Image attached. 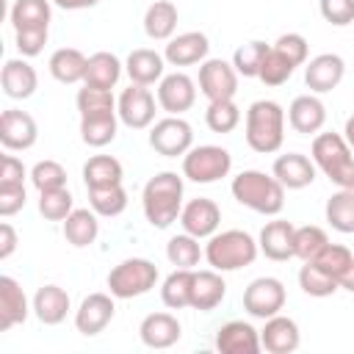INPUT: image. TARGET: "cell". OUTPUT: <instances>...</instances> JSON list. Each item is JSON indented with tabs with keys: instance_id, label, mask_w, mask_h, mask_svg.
I'll use <instances>...</instances> for the list:
<instances>
[{
	"instance_id": "cell-1",
	"label": "cell",
	"mask_w": 354,
	"mask_h": 354,
	"mask_svg": "<svg viewBox=\"0 0 354 354\" xmlns=\"http://www.w3.org/2000/svg\"><path fill=\"white\" fill-rule=\"evenodd\" d=\"M141 207L152 227H171L183 210V177L177 171H158L149 177L141 191Z\"/></svg>"
},
{
	"instance_id": "cell-2",
	"label": "cell",
	"mask_w": 354,
	"mask_h": 354,
	"mask_svg": "<svg viewBox=\"0 0 354 354\" xmlns=\"http://www.w3.org/2000/svg\"><path fill=\"white\" fill-rule=\"evenodd\" d=\"M230 191L238 205L263 216H277L285 207V185L274 174H266L257 169H246L238 177H232Z\"/></svg>"
},
{
	"instance_id": "cell-3",
	"label": "cell",
	"mask_w": 354,
	"mask_h": 354,
	"mask_svg": "<svg viewBox=\"0 0 354 354\" xmlns=\"http://www.w3.org/2000/svg\"><path fill=\"white\" fill-rule=\"evenodd\" d=\"M285 141V111L274 100H257L246 111V144L260 152L271 155Z\"/></svg>"
},
{
	"instance_id": "cell-4",
	"label": "cell",
	"mask_w": 354,
	"mask_h": 354,
	"mask_svg": "<svg viewBox=\"0 0 354 354\" xmlns=\"http://www.w3.org/2000/svg\"><path fill=\"white\" fill-rule=\"evenodd\" d=\"M257 241L243 230H224L207 238L205 243V260L216 271H238L257 260Z\"/></svg>"
},
{
	"instance_id": "cell-5",
	"label": "cell",
	"mask_w": 354,
	"mask_h": 354,
	"mask_svg": "<svg viewBox=\"0 0 354 354\" xmlns=\"http://www.w3.org/2000/svg\"><path fill=\"white\" fill-rule=\"evenodd\" d=\"M310 152L315 166L337 188H354V158H351V147L340 133H315Z\"/></svg>"
},
{
	"instance_id": "cell-6",
	"label": "cell",
	"mask_w": 354,
	"mask_h": 354,
	"mask_svg": "<svg viewBox=\"0 0 354 354\" xmlns=\"http://www.w3.org/2000/svg\"><path fill=\"white\" fill-rule=\"evenodd\" d=\"M158 266L147 257H127L108 274V290L116 299H136L155 288L158 282Z\"/></svg>"
},
{
	"instance_id": "cell-7",
	"label": "cell",
	"mask_w": 354,
	"mask_h": 354,
	"mask_svg": "<svg viewBox=\"0 0 354 354\" xmlns=\"http://www.w3.org/2000/svg\"><path fill=\"white\" fill-rule=\"evenodd\" d=\"M230 169H232V155L216 144L191 147L183 155V177H188L191 183H199V185L218 183L221 177L230 174Z\"/></svg>"
},
{
	"instance_id": "cell-8",
	"label": "cell",
	"mask_w": 354,
	"mask_h": 354,
	"mask_svg": "<svg viewBox=\"0 0 354 354\" xmlns=\"http://www.w3.org/2000/svg\"><path fill=\"white\" fill-rule=\"evenodd\" d=\"M149 147L163 158H183L194 147V130L183 116H163L149 130Z\"/></svg>"
},
{
	"instance_id": "cell-9",
	"label": "cell",
	"mask_w": 354,
	"mask_h": 354,
	"mask_svg": "<svg viewBox=\"0 0 354 354\" xmlns=\"http://www.w3.org/2000/svg\"><path fill=\"white\" fill-rule=\"evenodd\" d=\"M158 97H152V91L147 86H138V83H130L119 100H116V113H119V122L127 124L130 130H144V127H152L155 124V102Z\"/></svg>"
},
{
	"instance_id": "cell-10",
	"label": "cell",
	"mask_w": 354,
	"mask_h": 354,
	"mask_svg": "<svg viewBox=\"0 0 354 354\" xmlns=\"http://www.w3.org/2000/svg\"><path fill=\"white\" fill-rule=\"evenodd\" d=\"M285 307V285L277 277H257L243 290V310L252 318H271Z\"/></svg>"
},
{
	"instance_id": "cell-11",
	"label": "cell",
	"mask_w": 354,
	"mask_h": 354,
	"mask_svg": "<svg viewBox=\"0 0 354 354\" xmlns=\"http://www.w3.org/2000/svg\"><path fill=\"white\" fill-rule=\"evenodd\" d=\"M238 72L224 58H205L199 66V91L216 102V100H232L238 91Z\"/></svg>"
},
{
	"instance_id": "cell-12",
	"label": "cell",
	"mask_w": 354,
	"mask_h": 354,
	"mask_svg": "<svg viewBox=\"0 0 354 354\" xmlns=\"http://www.w3.org/2000/svg\"><path fill=\"white\" fill-rule=\"evenodd\" d=\"M36 138H39V127H36V119L28 111L8 108V111L0 113V144L8 152L30 149L36 144Z\"/></svg>"
},
{
	"instance_id": "cell-13",
	"label": "cell",
	"mask_w": 354,
	"mask_h": 354,
	"mask_svg": "<svg viewBox=\"0 0 354 354\" xmlns=\"http://www.w3.org/2000/svg\"><path fill=\"white\" fill-rule=\"evenodd\" d=\"M113 299H116L113 293H88L75 310V329L86 337L100 335L113 321V313H116Z\"/></svg>"
},
{
	"instance_id": "cell-14",
	"label": "cell",
	"mask_w": 354,
	"mask_h": 354,
	"mask_svg": "<svg viewBox=\"0 0 354 354\" xmlns=\"http://www.w3.org/2000/svg\"><path fill=\"white\" fill-rule=\"evenodd\" d=\"M196 102V83L185 72L163 75L158 83V105L169 116H183Z\"/></svg>"
},
{
	"instance_id": "cell-15",
	"label": "cell",
	"mask_w": 354,
	"mask_h": 354,
	"mask_svg": "<svg viewBox=\"0 0 354 354\" xmlns=\"http://www.w3.org/2000/svg\"><path fill=\"white\" fill-rule=\"evenodd\" d=\"M180 224H183V232L194 235V238H210L218 232V224H221V210L213 199L207 196H196L191 199L188 205H183L180 210Z\"/></svg>"
},
{
	"instance_id": "cell-16",
	"label": "cell",
	"mask_w": 354,
	"mask_h": 354,
	"mask_svg": "<svg viewBox=\"0 0 354 354\" xmlns=\"http://www.w3.org/2000/svg\"><path fill=\"white\" fill-rule=\"evenodd\" d=\"M343 75H346V64L337 53H321V55L310 58L304 66V83L313 94H326V91L337 88Z\"/></svg>"
},
{
	"instance_id": "cell-17",
	"label": "cell",
	"mask_w": 354,
	"mask_h": 354,
	"mask_svg": "<svg viewBox=\"0 0 354 354\" xmlns=\"http://www.w3.org/2000/svg\"><path fill=\"white\" fill-rule=\"evenodd\" d=\"M210 53V41L202 30H185V33H177L169 39L166 50H163V58L169 66H194V64H202Z\"/></svg>"
},
{
	"instance_id": "cell-18",
	"label": "cell",
	"mask_w": 354,
	"mask_h": 354,
	"mask_svg": "<svg viewBox=\"0 0 354 354\" xmlns=\"http://www.w3.org/2000/svg\"><path fill=\"white\" fill-rule=\"evenodd\" d=\"M260 343L268 354H290L299 348L301 343V332H299V324L288 315H271L266 318V326L260 329Z\"/></svg>"
},
{
	"instance_id": "cell-19",
	"label": "cell",
	"mask_w": 354,
	"mask_h": 354,
	"mask_svg": "<svg viewBox=\"0 0 354 354\" xmlns=\"http://www.w3.org/2000/svg\"><path fill=\"white\" fill-rule=\"evenodd\" d=\"M315 160H310L307 155L301 152H288V155H279L271 166V174L288 188V191H301L307 185H313L315 180Z\"/></svg>"
},
{
	"instance_id": "cell-20",
	"label": "cell",
	"mask_w": 354,
	"mask_h": 354,
	"mask_svg": "<svg viewBox=\"0 0 354 354\" xmlns=\"http://www.w3.org/2000/svg\"><path fill=\"white\" fill-rule=\"evenodd\" d=\"M216 348L221 354H257L263 343L260 332L249 321H227L216 332Z\"/></svg>"
},
{
	"instance_id": "cell-21",
	"label": "cell",
	"mask_w": 354,
	"mask_h": 354,
	"mask_svg": "<svg viewBox=\"0 0 354 354\" xmlns=\"http://www.w3.org/2000/svg\"><path fill=\"white\" fill-rule=\"evenodd\" d=\"M293 241H296V227H293L290 221H285V218H274V221H268V224L260 230L257 246H260V252H263L268 260L282 263V260L296 257Z\"/></svg>"
},
{
	"instance_id": "cell-22",
	"label": "cell",
	"mask_w": 354,
	"mask_h": 354,
	"mask_svg": "<svg viewBox=\"0 0 354 354\" xmlns=\"http://www.w3.org/2000/svg\"><path fill=\"white\" fill-rule=\"evenodd\" d=\"M0 86H3L6 97L28 100L39 88V75H36V69L25 58H8L3 64V72H0Z\"/></svg>"
},
{
	"instance_id": "cell-23",
	"label": "cell",
	"mask_w": 354,
	"mask_h": 354,
	"mask_svg": "<svg viewBox=\"0 0 354 354\" xmlns=\"http://www.w3.org/2000/svg\"><path fill=\"white\" fill-rule=\"evenodd\" d=\"M227 296V282L221 277V271L207 268V271H194L191 279V307L199 313H210L216 310Z\"/></svg>"
},
{
	"instance_id": "cell-24",
	"label": "cell",
	"mask_w": 354,
	"mask_h": 354,
	"mask_svg": "<svg viewBox=\"0 0 354 354\" xmlns=\"http://www.w3.org/2000/svg\"><path fill=\"white\" fill-rule=\"evenodd\" d=\"M288 122L301 136H315L326 124V105L315 94H299L288 108Z\"/></svg>"
},
{
	"instance_id": "cell-25",
	"label": "cell",
	"mask_w": 354,
	"mask_h": 354,
	"mask_svg": "<svg viewBox=\"0 0 354 354\" xmlns=\"http://www.w3.org/2000/svg\"><path fill=\"white\" fill-rule=\"evenodd\" d=\"M138 337L149 348H169L183 337V326L171 313H149L138 326Z\"/></svg>"
},
{
	"instance_id": "cell-26",
	"label": "cell",
	"mask_w": 354,
	"mask_h": 354,
	"mask_svg": "<svg viewBox=\"0 0 354 354\" xmlns=\"http://www.w3.org/2000/svg\"><path fill=\"white\" fill-rule=\"evenodd\" d=\"M33 307H28V296L14 277H0V332L22 324Z\"/></svg>"
},
{
	"instance_id": "cell-27",
	"label": "cell",
	"mask_w": 354,
	"mask_h": 354,
	"mask_svg": "<svg viewBox=\"0 0 354 354\" xmlns=\"http://www.w3.org/2000/svg\"><path fill=\"white\" fill-rule=\"evenodd\" d=\"M124 69L130 75V83H138V86H152V83H160L163 77V69H166V58L149 47H138L127 55L124 61Z\"/></svg>"
},
{
	"instance_id": "cell-28",
	"label": "cell",
	"mask_w": 354,
	"mask_h": 354,
	"mask_svg": "<svg viewBox=\"0 0 354 354\" xmlns=\"http://www.w3.org/2000/svg\"><path fill=\"white\" fill-rule=\"evenodd\" d=\"M69 293L58 285H41L33 296V315L44 324V326H55L66 318L69 313Z\"/></svg>"
},
{
	"instance_id": "cell-29",
	"label": "cell",
	"mask_w": 354,
	"mask_h": 354,
	"mask_svg": "<svg viewBox=\"0 0 354 354\" xmlns=\"http://www.w3.org/2000/svg\"><path fill=\"white\" fill-rule=\"evenodd\" d=\"M177 6L171 0H155L147 11H144V33L152 41H169L177 30Z\"/></svg>"
},
{
	"instance_id": "cell-30",
	"label": "cell",
	"mask_w": 354,
	"mask_h": 354,
	"mask_svg": "<svg viewBox=\"0 0 354 354\" xmlns=\"http://www.w3.org/2000/svg\"><path fill=\"white\" fill-rule=\"evenodd\" d=\"M122 69H124V64H122V61H119L113 53L100 50V53L88 55L83 83H86V86H94V88H108V91H111V88L119 83Z\"/></svg>"
},
{
	"instance_id": "cell-31",
	"label": "cell",
	"mask_w": 354,
	"mask_h": 354,
	"mask_svg": "<svg viewBox=\"0 0 354 354\" xmlns=\"http://www.w3.org/2000/svg\"><path fill=\"white\" fill-rule=\"evenodd\" d=\"M86 64H88V58L77 47H58L50 55L47 66L58 83H80L86 77Z\"/></svg>"
},
{
	"instance_id": "cell-32",
	"label": "cell",
	"mask_w": 354,
	"mask_h": 354,
	"mask_svg": "<svg viewBox=\"0 0 354 354\" xmlns=\"http://www.w3.org/2000/svg\"><path fill=\"white\" fill-rule=\"evenodd\" d=\"M97 232H100V221H97V213L88 210V207H75L66 218H64V238L83 249L88 243L97 241Z\"/></svg>"
},
{
	"instance_id": "cell-33",
	"label": "cell",
	"mask_w": 354,
	"mask_h": 354,
	"mask_svg": "<svg viewBox=\"0 0 354 354\" xmlns=\"http://www.w3.org/2000/svg\"><path fill=\"white\" fill-rule=\"evenodd\" d=\"M124 177L122 163L113 155H94L83 163V183L86 188H105V185H119Z\"/></svg>"
},
{
	"instance_id": "cell-34",
	"label": "cell",
	"mask_w": 354,
	"mask_h": 354,
	"mask_svg": "<svg viewBox=\"0 0 354 354\" xmlns=\"http://www.w3.org/2000/svg\"><path fill=\"white\" fill-rule=\"evenodd\" d=\"M324 216L332 230L351 235L354 232V188H337L324 207Z\"/></svg>"
},
{
	"instance_id": "cell-35",
	"label": "cell",
	"mask_w": 354,
	"mask_h": 354,
	"mask_svg": "<svg viewBox=\"0 0 354 354\" xmlns=\"http://www.w3.org/2000/svg\"><path fill=\"white\" fill-rule=\"evenodd\" d=\"M50 0H14L8 19L14 25V30H25V28H50Z\"/></svg>"
},
{
	"instance_id": "cell-36",
	"label": "cell",
	"mask_w": 354,
	"mask_h": 354,
	"mask_svg": "<svg viewBox=\"0 0 354 354\" xmlns=\"http://www.w3.org/2000/svg\"><path fill=\"white\" fill-rule=\"evenodd\" d=\"M77 102V111H80V119H97V116H119L116 113V100L108 88H94V86H86L77 91L75 97Z\"/></svg>"
},
{
	"instance_id": "cell-37",
	"label": "cell",
	"mask_w": 354,
	"mask_h": 354,
	"mask_svg": "<svg viewBox=\"0 0 354 354\" xmlns=\"http://www.w3.org/2000/svg\"><path fill=\"white\" fill-rule=\"evenodd\" d=\"M191 279H194V268H174L163 285H160V299L169 310H183L191 307Z\"/></svg>"
},
{
	"instance_id": "cell-38",
	"label": "cell",
	"mask_w": 354,
	"mask_h": 354,
	"mask_svg": "<svg viewBox=\"0 0 354 354\" xmlns=\"http://www.w3.org/2000/svg\"><path fill=\"white\" fill-rule=\"evenodd\" d=\"M88 207L97 213V216H105V218H113L119 213H124L127 207V191L119 185H105V188H88Z\"/></svg>"
},
{
	"instance_id": "cell-39",
	"label": "cell",
	"mask_w": 354,
	"mask_h": 354,
	"mask_svg": "<svg viewBox=\"0 0 354 354\" xmlns=\"http://www.w3.org/2000/svg\"><path fill=\"white\" fill-rule=\"evenodd\" d=\"M202 246H199V238H194V235H188V232H183V235H174V238H169V243H166V257H169V263L174 266V268H194V266H199V260H202Z\"/></svg>"
},
{
	"instance_id": "cell-40",
	"label": "cell",
	"mask_w": 354,
	"mask_h": 354,
	"mask_svg": "<svg viewBox=\"0 0 354 354\" xmlns=\"http://www.w3.org/2000/svg\"><path fill=\"white\" fill-rule=\"evenodd\" d=\"M299 288H301L307 296H313V299H326V296H332V293L340 288V282H337L335 277H329L326 271H321L313 260H307V263L299 268Z\"/></svg>"
},
{
	"instance_id": "cell-41",
	"label": "cell",
	"mask_w": 354,
	"mask_h": 354,
	"mask_svg": "<svg viewBox=\"0 0 354 354\" xmlns=\"http://www.w3.org/2000/svg\"><path fill=\"white\" fill-rule=\"evenodd\" d=\"M119 116H97V119H80V138L83 144L100 149L116 138Z\"/></svg>"
},
{
	"instance_id": "cell-42",
	"label": "cell",
	"mask_w": 354,
	"mask_h": 354,
	"mask_svg": "<svg viewBox=\"0 0 354 354\" xmlns=\"http://www.w3.org/2000/svg\"><path fill=\"white\" fill-rule=\"evenodd\" d=\"M205 122L213 133H232L241 122V108L232 100H216L205 111Z\"/></svg>"
},
{
	"instance_id": "cell-43",
	"label": "cell",
	"mask_w": 354,
	"mask_h": 354,
	"mask_svg": "<svg viewBox=\"0 0 354 354\" xmlns=\"http://www.w3.org/2000/svg\"><path fill=\"white\" fill-rule=\"evenodd\" d=\"M266 53H268V44H266V41H257V39H254V41L241 44V47L232 53V66H235V72L243 75V77H257Z\"/></svg>"
},
{
	"instance_id": "cell-44",
	"label": "cell",
	"mask_w": 354,
	"mask_h": 354,
	"mask_svg": "<svg viewBox=\"0 0 354 354\" xmlns=\"http://www.w3.org/2000/svg\"><path fill=\"white\" fill-rule=\"evenodd\" d=\"M293 72H296V66H293L279 50L268 47V53H266V58H263V64H260L257 77H260L266 86H282V83L290 80Z\"/></svg>"
},
{
	"instance_id": "cell-45",
	"label": "cell",
	"mask_w": 354,
	"mask_h": 354,
	"mask_svg": "<svg viewBox=\"0 0 354 354\" xmlns=\"http://www.w3.org/2000/svg\"><path fill=\"white\" fill-rule=\"evenodd\" d=\"M75 210L69 188H53V191H39V213L47 221H64Z\"/></svg>"
},
{
	"instance_id": "cell-46",
	"label": "cell",
	"mask_w": 354,
	"mask_h": 354,
	"mask_svg": "<svg viewBox=\"0 0 354 354\" xmlns=\"http://www.w3.org/2000/svg\"><path fill=\"white\" fill-rule=\"evenodd\" d=\"M313 263H315L321 271H326L329 277H335V279L340 282V277L346 274V268L354 263V254H351L346 246H340V243H326V246L313 257Z\"/></svg>"
},
{
	"instance_id": "cell-47",
	"label": "cell",
	"mask_w": 354,
	"mask_h": 354,
	"mask_svg": "<svg viewBox=\"0 0 354 354\" xmlns=\"http://www.w3.org/2000/svg\"><path fill=\"white\" fill-rule=\"evenodd\" d=\"M329 243L326 232L315 224H304V227H296V241H293V252L299 260H313L324 246Z\"/></svg>"
},
{
	"instance_id": "cell-48",
	"label": "cell",
	"mask_w": 354,
	"mask_h": 354,
	"mask_svg": "<svg viewBox=\"0 0 354 354\" xmlns=\"http://www.w3.org/2000/svg\"><path fill=\"white\" fill-rule=\"evenodd\" d=\"M30 183L36 185V191L66 188V169L58 160H39L30 169Z\"/></svg>"
},
{
	"instance_id": "cell-49",
	"label": "cell",
	"mask_w": 354,
	"mask_h": 354,
	"mask_svg": "<svg viewBox=\"0 0 354 354\" xmlns=\"http://www.w3.org/2000/svg\"><path fill=\"white\" fill-rule=\"evenodd\" d=\"M274 50H279L293 66H301V64H307V53H310V44H307V39L301 36V33H282L274 44H271Z\"/></svg>"
},
{
	"instance_id": "cell-50",
	"label": "cell",
	"mask_w": 354,
	"mask_h": 354,
	"mask_svg": "<svg viewBox=\"0 0 354 354\" xmlns=\"http://www.w3.org/2000/svg\"><path fill=\"white\" fill-rule=\"evenodd\" d=\"M318 11L335 28L354 22V0H318Z\"/></svg>"
},
{
	"instance_id": "cell-51",
	"label": "cell",
	"mask_w": 354,
	"mask_h": 354,
	"mask_svg": "<svg viewBox=\"0 0 354 354\" xmlns=\"http://www.w3.org/2000/svg\"><path fill=\"white\" fill-rule=\"evenodd\" d=\"M50 39V30L47 28H25V30H17V50L22 58H33L44 50Z\"/></svg>"
},
{
	"instance_id": "cell-52",
	"label": "cell",
	"mask_w": 354,
	"mask_h": 354,
	"mask_svg": "<svg viewBox=\"0 0 354 354\" xmlns=\"http://www.w3.org/2000/svg\"><path fill=\"white\" fill-rule=\"evenodd\" d=\"M28 202V194H25V185H0V216H14L25 207Z\"/></svg>"
},
{
	"instance_id": "cell-53",
	"label": "cell",
	"mask_w": 354,
	"mask_h": 354,
	"mask_svg": "<svg viewBox=\"0 0 354 354\" xmlns=\"http://www.w3.org/2000/svg\"><path fill=\"white\" fill-rule=\"evenodd\" d=\"M25 166L19 158L14 155H3V163H0V185H25Z\"/></svg>"
},
{
	"instance_id": "cell-54",
	"label": "cell",
	"mask_w": 354,
	"mask_h": 354,
	"mask_svg": "<svg viewBox=\"0 0 354 354\" xmlns=\"http://www.w3.org/2000/svg\"><path fill=\"white\" fill-rule=\"evenodd\" d=\"M14 249H17V230L8 221H3L0 224V260H8Z\"/></svg>"
},
{
	"instance_id": "cell-55",
	"label": "cell",
	"mask_w": 354,
	"mask_h": 354,
	"mask_svg": "<svg viewBox=\"0 0 354 354\" xmlns=\"http://www.w3.org/2000/svg\"><path fill=\"white\" fill-rule=\"evenodd\" d=\"M58 8H64V11H83V8H91V6H97L100 0H53Z\"/></svg>"
},
{
	"instance_id": "cell-56",
	"label": "cell",
	"mask_w": 354,
	"mask_h": 354,
	"mask_svg": "<svg viewBox=\"0 0 354 354\" xmlns=\"http://www.w3.org/2000/svg\"><path fill=\"white\" fill-rule=\"evenodd\" d=\"M340 288L343 290H348V293H354V263L346 268V274L340 277Z\"/></svg>"
},
{
	"instance_id": "cell-57",
	"label": "cell",
	"mask_w": 354,
	"mask_h": 354,
	"mask_svg": "<svg viewBox=\"0 0 354 354\" xmlns=\"http://www.w3.org/2000/svg\"><path fill=\"white\" fill-rule=\"evenodd\" d=\"M343 138H346V144L354 149V113L346 119V127H343Z\"/></svg>"
}]
</instances>
